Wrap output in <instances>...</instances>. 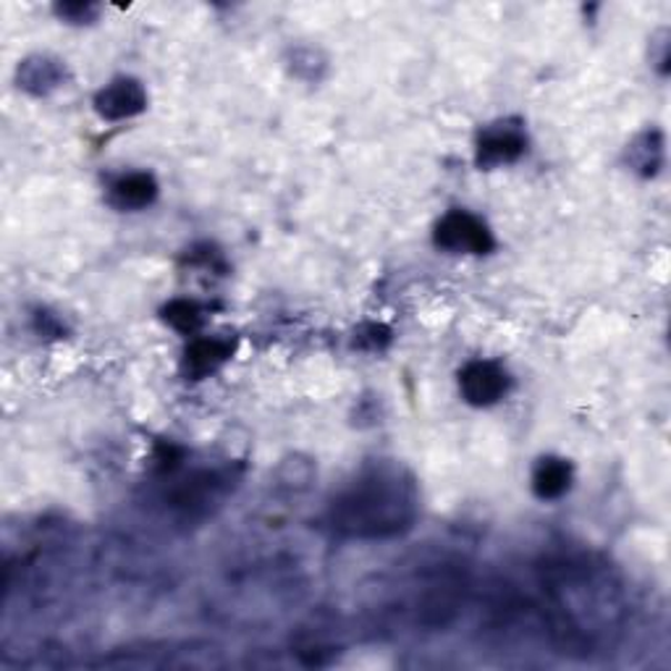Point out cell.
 <instances>
[{"label": "cell", "instance_id": "obj_1", "mask_svg": "<svg viewBox=\"0 0 671 671\" xmlns=\"http://www.w3.org/2000/svg\"><path fill=\"white\" fill-rule=\"evenodd\" d=\"M420 495L410 472L399 464H373L362 470L331 503L336 532L360 541L401 535L418 517Z\"/></svg>", "mask_w": 671, "mask_h": 671}, {"label": "cell", "instance_id": "obj_2", "mask_svg": "<svg viewBox=\"0 0 671 671\" xmlns=\"http://www.w3.org/2000/svg\"><path fill=\"white\" fill-rule=\"evenodd\" d=\"M435 244L447 252L488 254L495 247L493 233L478 216L451 210L435 226Z\"/></svg>", "mask_w": 671, "mask_h": 671}, {"label": "cell", "instance_id": "obj_3", "mask_svg": "<svg viewBox=\"0 0 671 671\" xmlns=\"http://www.w3.org/2000/svg\"><path fill=\"white\" fill-rule=\"evenodd\" d=\"M528 150V137L520 121L507 119L491 123L478 140V166L480 168H499L520 160Z\"/></svg>", "mask_w": 671, "mask_h": 671}, {"label": "cell", "instance_id": "obj_4", "mask_svg": "<svg viewBox=\"0 0 671 671\" xmlns=\"http://www.w3.org/2000/svg\"><path fill=\"white\" fill-rule=\"evenodd\" d=\"M459 389L467 404L472 407H491L495 401H501L509 391V375L501 364L475 360L464 364V370L459 373Z\"/></svg>", "mask_w": 671, "mask_h": 671}, {"label": "cell", "instance_id": "obj_5", "mask_svg": "<svg viewBox=\"0 0 671 671\" xmlns=\"http://www.w3.org/2000/svg\"><path fill=\"white\" fill-rule=\"evenodd\" d=\"M148 108V92L137 79H116L94 98V111L108 121H123Z\"/></svg>", "mask_w": 671, "mask_h": 671}, {"label": "cell", "instance_id": "obj_6", "mask_svg": "<svg viewBox=\"0 0 671 671\" xmlns=\"http://www.w3.org/2000/svg\"><path fill=\"white\" fill-rule=\"evenodd\" d=\"M233 344L229 339H194L184 352V373L194 381L218 373L231 360Z\"/></svg>", "mask_w": 671, "mask_h": 671}, {"label": "cell", "instance_id": "obj_7", "mask_svg": "<svg viewBox=\"0 0 671 671\" xmlns=\"http://www.w3.org/2000/svg\"><path fill=\"white\" fill-rule=\"evenodd\" d=\"M158 197V181L150 177V173L134 171V173H123L108 189V202L116 210H142L156 202Z\"/></svg>", "mask_w": 671, "mask_h": 671}, {"label": "cell", "instance_id": "obj_8", "mask_svg": "<svg viewBox=\"0 0 671 671\" xmlns=\"http://www.w3.org/2000/svg\"><path fill=\"white\" fill-rule=\"evenodd\" d=\"M572 485V464L561 457H543L538 459L535 470H532V491L538 499L553 501L561 499Z\"/></svg>", "mask_w": 671, "mask_h": 671}, {"label": "cell", "instance_id": "obj_9", "mask_svg": "<svg viewBox=\"0 0 671 671\" xmlns=\"http://www.w3.org/2000/svg\"><path fill=\"white\" fill-rule=\"evenodd\" d=\"M66 79V66L56 58L34 56L27 58L19 69V87L32 94H48L56 87H61Z\"/></svg>", "mask_w": 671, "mask_h": 671}, {"label": "cell", "instance_id": "obj_10", "mask_svg": "<svg viewBox=\"0 0 671 671\" xmlns=\"http://www.w3.org/2000/svg\"><path fill=\"white\" fill-rule=\"evenodd\" d=\"M627 163L632 166V171H638L640 177H655L659 168L663 166V137L661 131H643L630 142L627 148Z\"/></svg>", "mask_w": 671, "mask_h": 671}, {"label": "cell", "instance_id": "obj_11", "mask_svg": "<svg viewBox=\"0 0 671 671\" xmlns=\"http://www.w3.org/2000/svg\"><path fill=\"white\" fill-rule=\"evenodd\" d=\"M163 318H166L168 326L177 328V331L184 333V336H192V333L200 331L202 320H206V318H202L200 304L189 302V299H173V302L163 310Z\"/></svg>", "mask_w": 671, "mask_h": 671}, {"label": "cell", "instance_id": "obj_12", "mask_svg": "<svg viewBox=\"0 0 671 671\" xmlns=\"http://www.w3.org/2000/svg\"><path fill=\"white\" fill-rule=\"evenodd\" d=\"M389 341H391V331H389V328L370 323V326H364V328H360V331H357L354 347L370 349V352H378V349H383L385 344H389Z\"/></svg>", "mask_w": 671, "mask_h": 671}, {"label": "cell", "instance_id": "obj_13", "mask_svg": "<svg viewBox=\"0 0 671 671\" xmlns=\"http://www.w3.org/2000/svg\"><path fill=\"white\" fill-rule=\"evenodd\" d=\"M56 13L71 24H90L98 17V6L92 3H61L56 6Z\"/></svg>", "mask_w": 671, "mask_h": 671}]
</instances>
